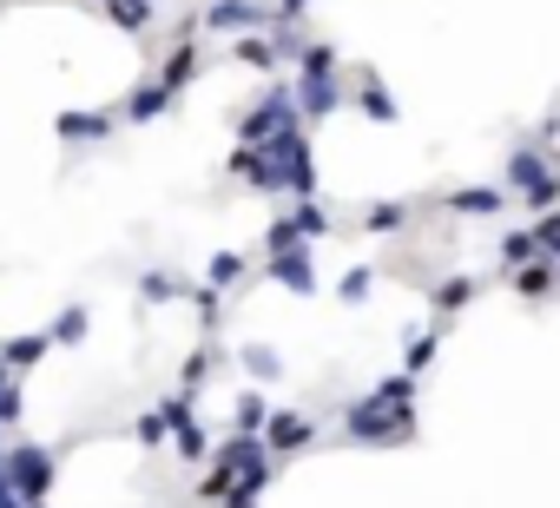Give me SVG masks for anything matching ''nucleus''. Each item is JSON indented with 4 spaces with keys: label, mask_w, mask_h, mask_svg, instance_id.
Segmentation results:
<instances>
[{
    "label": "nucleus",
    "mask_w": 560,
    "mask_h": 508,
    "mask_svg": "<svg viewBox=\"0 0 560 508\" xmlns=\"http://www.w3.org/2000/svg\"><path fill=\"white\" fill-rule=\"evenodd\" d=\"M270 14L257 8V0H211L205 8V27L211 34H250V27H264Z\"/></svg>",
    "instance_id": "nucleus-1"
},
{
    "label": "nucleus",
    "mask_w": 560,
    "mask_h": 508,
    "mask_svg": "<svg viewBox=\"0 0 560 508\" xmlns=\"http://www.w3.org/2000/svg\"><path fill=\"white\" fill-rule=\"evenodd\" d=\"M191 73H198V47H191V41H178V47H172V60H165V73H159V86H165V93H178Z\"/></svg>",
    "instance_id": "nucleus-2"
},
{
    "label": "nucleus",
    "mask_w": 560,
    "mask_h": 508,
    "mask_svg": "<svg viewBox=\"0 0 560 508\" xmlns=\"http://www.w3.org/2000/svg\"><path fill=\"white\" fill-rule=\"evenodd\" d=\"M514 192H527L534 205H547V198H553L560 185H553V178H547V172H540L534 159H514Z\"/></svg>",
    "instance_id": "nucleus-3"
},
{
    "label": "nucleus",
    "mask_w": 560,
    "mask_h": 508,
    "mask_svg": "<svg viewBox=\"0 0 560 508\" xmlns=\"http://www.w3.org/2000/svg\"><path fill=\"white\" fill-rule=\"evenodd\" d=\"M106 14H113V27H126V34H145L152 0H106Z\"/></svg>",
    "instance_id": "nucleus-4"
},
{
    "label": "nucleus",
    "mask_w": 560,
    "mask_h": 508,
    "mask_svg": "<svg viewBox=\"0 0 560 508\" xmlns=\"http://www.w3.org/2000/svg\"><path fill=\"white\" fill-rule=\"evenodd\" d=\"M47 469H54V462H47L40 449H14V475H21V488H27V495H40V482H47Z\"/></svg>",
    "instance_id": "nucleus-5"
},
{
    "label": "nucleus",
    "mask_w": 560,
    "mask_h": 508,
    "mask_svg": "<svg viewBox=\"0 0 560 508\" xmlns=\"http://www.w3.org/2000/svg\"><path fill=\"white\" fill-rule=\"evenodd\" d=\"M165 100H172V93H165V86H159V80H152V86H139V93H132V100H126V119H152V113H159V106H165Z\"/></svg>",
    "instance_id": "nucleus-6"
},
{
    "label": "nucleus",
    "mask_w": 560,
    "mask_h": 508,
    "mask_svg": "<svg viewBox=\"0 0 560 508\" xmlns=\"http://www.w3.org/2000/svg\"><path fill=\"white\" fill-rule=\"evenodd\" d=\"M304 436H311V423H304V416H277V423H270V442H277V449H298Z\"/></svg>",
    "instance_id": "nucleus-7"
},
{
    "label": "nucleus",
    "mask_w": 560,
    "mask_h": 508,
    "mask_svg": "<svg viewBox=\"0 0 560 508\" xmlns=\"http://www.w3.org/2000/svg\"><path fill=\"white\" fill-rule=\"evenodd\" d=\"M60 132H67V139H100V132H106V119H100V113H73Z\"/></svg>",
    "instance_id": "nucleus-8"
},
{
    "label": "nucleus",
    "mask_w": 560,
    "mask_h": 508,
    "mask_svg": "<svg viewBox=\"0 0 560 508\" xmlns=\"http://www.w3.org/2000/svg\"><path fill=\"white\" fill-rule=\"evenodd\" d=\"M237 60H244V67H270L277 47H270V41H237Z\"/></svg>",
    "instance_id": "nucleus-9"
},
{
    "label": "nucleus",
    "mask_w": 560,
    "mask_h": 508,
    "mask_svg": "<svg viewBox=\"0 0 560 508\" xmlns=\"http://www.w3.org/2000/svg\"><path fill=\"white\" fill-rule=\"evenodd\" d=\"M277 278L298 285V291H311V265H304V258H277Z\"/></svg>",
    "instance_id": "nucleus-10"
},
{
    "label": "nucleus",
    "mask_w": 560,
    "mask_h": 508,
    "mask_svg": "<svg viewBox=\"0 0 560 508\" xmlns=\"http://www.w3.org/2000/svg\"><path fill=\"white\" fill-rule=\"evenodd\" d=\"M40 350H47V337H27V344H8V363H14V370H21V363H34V357H40Z\"/></svg>",
    "instance_id": "nucleus-11"
},
{
    "label": "nucleus",
    "mask_w": 560,
    "mask_h": 508,
    "mask_svg": "<svg viewBox=\"0 0 560 508\" xmlns=\"http://www.w3.org/2000/svg\"><path fill=\"white\" fill-rule=\"evenodd\" d=\"M494 205V192H455V211H488Z\"/></svg>",
    "instance_id": "nucleus-12"
},
{
    "label": "nucleus",
    "mask_w": 560,
    "mask_h": 508,
    "mask_svg": "<svg viewBox=\"0 0 560 508\" xmlns=\"http://www.w3.org/2000/svg\"><path fill=\"white\" fill-rule=\"evenodd\" d=\"M80 331H86V311H67V318L54 324V337H80Z\"/></svg>",
    "instance_id": "nucleus-13"
},
{
    "label": "nucleus",
    "mask_w": 560,
    "mask_h": 508,
    "mask_svg": "<svg viewBox=\"0 0 560 508\" xmlns=\"http://www.w3.org/2000/svg\"><path fill=\"white\" fill-rule=\"evenodd\" d=\"M304 8H311V0H284V8H277V21H298Z\"/></svg>",
    "instance_id": "nucleus-14"
},
{
    "label": "nucleus",
    "mask_w": 560,
    "mask_h": 508,
    "mask_svg": "<svg viewBox=\"0 0 560 508\" xmlns=\"http://www.w3.org/2000/svg\"><path fill=\"white\" fill-rule=\"evenodd\" d=\"M553 185H560V178H553Z\"/></svg>",
    "instance_id": "nucleus-15"
}]
</instances>
